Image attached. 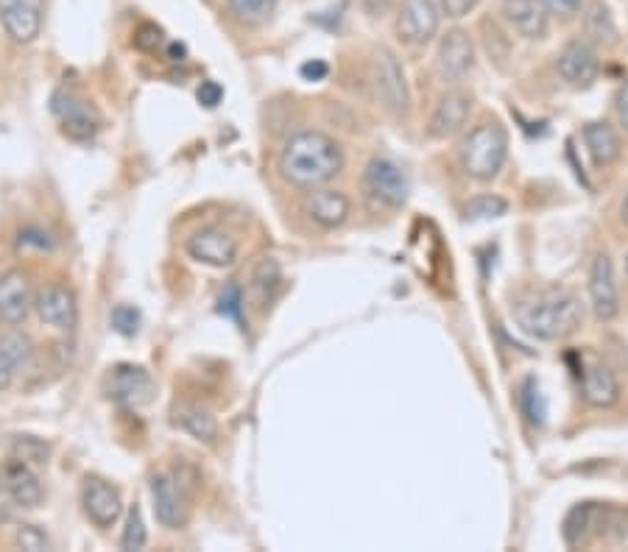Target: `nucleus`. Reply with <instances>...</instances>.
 <instances>
[{"instance_id":"nucleus-9","label":"nucleus","mask_w":628,"mask_h":552,"mask_svg":"<svg viewBox=\"0 0 628 552\" xmlns=\"http://www.w3.org/2000/svg\"><path fill=\"white\" fill-rule=\"evenodd\" d=\"M187 254L196 263L209 265V268H229L238 263L241 246L229 231L218 229V226H204V229L193 231L185 243Z\"/></svg>"},{"instance_id":"nucleus-40","label":"nucleus","mask_w":628,"mask_h":552,"mask_svg":"<svg viewBox=\"0 0 628 552\" xmlns=\"http://www.w3.org/2000/svg\"><path fill=\"white\" fill-rule=\"evenodd\" d=\"M475 7H478V0H439V9H442V12L453 20L467 18V14H470Z\"/></svg>"},{"instance_id":"nucleus-5","label":"nucleus","mask_w":628,"mask_h":552,"mask_svg":"<svg viewBox=\"0 0 628 552\" xmlns=\"http://www.w3.org/2000/svg\"><path fill=\"white\" fill-rule=\"evenodd\" d=\"M51 109L68 140L87 142L101 129V115H98L96 103L87 101L85 96H79V92L70 90V87H59V90L53 92Z\"/></svg>"},{"instance_id":"nucleus-2","label":"nucleus","mask_w":628,"mask_h":552,"mask_svg":"<svg viewBox=\"0 0 628 552\" xmlns=\"http://www.w3.org/2000/svg\"><path fill=\"white\" fill-rule=\"evenodd\" d=\"M514 318L522 333L537 341H565L581 327V302L572 290L542 288L522 296L514 305Z\"/></svg>"},{"instance_id":"nucleus-42","label":"nucleus","mask_w":628,"mask_h":552,"mask_svg":"<svg viewBox=\"0 0 628 552\" xmlns=\"http://www.w3.org/2000/svg\"><path fill=\"white\" fill-rule=\"evenodd\" d=\"M394 0H357V7L369 14V18H385L391 12Z\"/></svg>"},{"instance_id":"nucleus-33","label":"nucleus","mask_w":628,"mask_h":552,"mask_svg":"<svg viewBox=\"0 0 628 552\" xmlns=\"http://www.w3.org/2000/svg\"><path fill=\"white\" fill-rule=\"evenodd\" d=\"M218 313L224 318H233L235 324H244V288L235 283H229L227 288L218 296Z\"/></svg>"},{"instance_id":"nucleus-32","label":"nucleus","mask_w":628,"mask_h":552,"mask_svg":"<svg viewBox=\"0 0 628 552\" xmlns=\"http://www.w3.org/2000/svg\"><path fill=\"white\" fill-rule=\"evenodd\" d=\"M467 218L478 220V218H500V215L509 213V201L500 196H478L467 204Z\"/></svg>"},{"instance_id":"nucleus-19","label":"nucleus","mask_w":628,"mask_h":552,"mask_svg":"<svg viewBox=\"0 0 628 552\" xmlns=\"http://www.w3.org/2000/svg\"><path fill=\"white\" fill-rule=\"evenodd\" d=\"M109 396L126 407H143L154 396V379L143 366H115L109 377Z\"/></svg>"},{"instance_id":"nucleus-3","label":"nucleus","mask_w":628,"mask_h":552,"mask_svg":"<svg viewBox=\"0 0 628 552\" xmlns=\"http://www.w3.org/2000/svg\"><path fill=\"white\" fill-rule=\"evenodd\" d=\"M509 157V135L500 120H483L459 146V162L475 181H489L503 170Z\"/></svg>"},{"instance_id":"nucleus-11","label":"nucleus","mask_w":628,"mask_h":552,"mask_svg":"<svg viewBox=\"0 0 628 552\" xmlns=\"http://www.w3.org/2000/svg\"><path fill=\"white\" fill-rule=\"evenodd\" d=\"M35 313V288L26 270L9 268L0 274V322L20 327Z\"/></svg>"},{"instance_id":"nucleus-14","label":"nucleus","mask_w":628,"mask_h":552,"mask_svg":"<svg viewBox=\"0 0 628 552\" xmlns=\"http://www.w3.org/2000/svg\"><path fill=\"white\" fill-rule=\"evenodd\" d=\"M305 215L324 231H335L352 218V198L335 187H313L305 196Z\"/></svg>"},{"instance_id":"nucleus-29","label":"nucleus","mask_w":628,"mask_h":552,"mask_svg":"<svg viewBox=\"0 0 628 552\" xmlns=\"http://www.w3.org/2000/svg\"><path fill=\"white\" fill-rule=\"evenodd\" d=\"M12 457L29 463V466H46L48 457H51V450H48L46 441L37 438V435H14Z\"/></svg>"},{"instance_id":"nucleus-25","label":"nucleus","mask_w":628,"mask_h":552,"mask_svg":"<svg viewBox=\"0 0 628 552\" xmlns=\"http://www.w3.org/2000/svg\"><path fill=\"white\" fill-rule=\"evenodd\" d=\"M583 146H587L589 159L595 168H609L620 159V137L609 124H587L583 126Z\"/></svg>"},{"instance_id":"nucleus-8","label":"nucleus","mask_w":628,"mask_h":552,"mask_svg":"<svg viewBox=\"0 0 628 552\" xmlns=\"http://www.w3.org/2000/svg\"><path fill=\"white\" fill-rule=\"evenodd\" d=\"M442 9L439 0H402L396 12V37L408 46H428L439 34Z\"/></svg>"},{"instance_id":"nucleus-20","label":"nucleus","mask_w":628,"mask_h":552,"mask_svg":"<svg viewBox=\"0 0 628 552\" xmlns=\"http://www.w3.org/2000/svg\"><path fill=\"white\" fill-rule=\"evenodd\" d=\"M0 23L20 46H29L40 37L42 14L31 0H0Z\"/></svg>"},{"instance_id":"nucleus-34","label":"nucleus","mask_w":628,"mask_h":552,"mask_svg":"<svg viewBox=\"0 0 628 552\" xmlns=\"http://www.w3.org/2000/svg\"><path fill=\"white\" fill-rule=\"evenodd\" d=\"M587 31L589 34L595 37V40H609V42H615L617 40V29H615V23H611V18H609V12H606L600 3H595L592 9H589V14H587Z\"/></svg>"},{"instance_id":"nucleus-35","label":"nucleus","mask_w":628,"mask_h":552,"mask_svg":"<svg viewBox=\"0 0 628 552\" xmlns=\"http://www.w3.org/2000/svg\"><path fill=\"white\" fill-rule=\"evenodd\" d=\"M14 544L29 552L51 550V539H48L46 530L37 528V524H23V528L18 530V535H14Z\"/></svg>"},{"instance_id":"nucleus-24","label":"nucleus","mask_w":628,"mask_h":552,"mask_svg":"<svg viewBox=\"0 0 628 552\" xmlns=\"http://www.w3.org/2000/svg\"><path fill=\"white\" fill-rule=\"evenodd\" d=\"M606 524V511L595 502H581V505L572 507L570 513L565 516V524H561V535L570 546H581L587 544L592 535L604 533Z\"/></svg>"},{"instance_id":"nucleus-43","label":"nucleus","mask_w":628,"mask_h":552,"mask_svg":"<svg viewBox=\"0 0 628 552\" xmlns=\"http://www.w3.org/2000/svg\"><path fill=\"white\" fill-rule=\"evenodd\" d=\"M617 118H620V124L626 126L628 131V81L620 87V92H617Z\"/></svg>"},{"instance_id":"nucleus-26","label":"nucleus","mask_w":628,"mask_h":552,"mask_svg":"<svg viewBox=\"0 0 628 552\" xmlns=\"http://www.w3.org/2000/svg\"><path fill=\"white\" fill-rule=\"evenodd\" d=\"M279 290H283V268H279V263L274 257H263L261 263L252 268L249 276L252 299L266 310V307H272V302L277 299Z\"/></svg>"},{"instance_id":"nucleus-15","label":"nucleus","mask_w":628,"mask_h":552,"mask_svg":"<svg viewBox=\"0 0 628 552\" xmlns=\"http://www.w3.org/2000/svg\"><path fill=\"white\" fill-rule=\"evenodd\" d=\"M475 65V48L467 31L453 29L442 37L436 53V70L444 85H461Z\"/></svg>"},{"instance_id":"nucleus-17","label":"nucleus","mask_w":628,"mask_h":552,"mask_svg":"<svg viewBox=\"0 0 628 552\" xmlns=\"http://www.w3.org/2000/svg\"><path fill=\"white\" fill-rule=\"evenodd\" d=\"M472 112V98L461 90H450L448 96L439 98L436 109H433L431 120H428V137L433 140H448V137L459 135L467 126Z\"/></svg>"},{"instance_id":"nucleus-16","label":"nucleus","mask_w":628,"mask_h":552,"mask_svg":"<svg viewBox=\"0 0 628 552\" xmlns=\"http://www.w3.org/2000/svg\"><path fill=\"white\" fill-rule=\"evenodd\" d=\"M187 491L174 480V474H154L151 477V502L154 516L163 528L179 530L187 522Z\"/></svg>"},{"instance_id":"nucleus-38","label":"nucleus","mask_w":628,"mask_h":552,"mask_svg":"<svg viewBox=\"0 0 628 552\" xmlns=\"http://www.w3.org/2000/svg\"><path fill=\"white\" fill-rule=\"evenodd\" d=\"M159 46H163V29L159 26L143 23L135 31V48H140V51H157Z\"/></svg>"},{"instance_id":"nucleus-28","label":"nucleus","mask_w":628,"mask_h":552,"mask_svg":"<svg viewBox=\"0 0 628 552\" xmlns=\"http://www.w3.org/2000/svg\"><path fill=\"white\" fill-rule=\"evenodd\" d=\"M517 400H520L522 413H526V418L533 424V427H542V424L548 422V400H544V394H542V388H539L537 379L533 377L522 379Z\"/></svg>"},{"instance_id":"nucleus-45","label":"nucleus","mask_w":628,"mask_h":552,"mask_svg":"<svg viewBox=\"0 0 628 552\" xmlns=\"http://www.w3.org/2000/svg\"><path fill=\"white\" fill-rule=\"evenodd\" d=\"M168 57H170V62H181V59H185V46H170L168 48Z\"/></svg>"},{"instance_id":"nucleus-13","label":"nucleus","mask_w":628,"mask_h":552,"mask_svg":"<svg viewBox=\"0 0 628 552\" xmlns=\"http://www.w3.org/2000/svg\"><path fill=\"white\" fill-rule=\"evenodd\" d=\"M35 313L46 327L68 333L79 322V302L68 285L51 283L40 294H35Z\"/></svg>"},{"instance_id":"nucleus-12","label":"nucleus","mask_w":628,"mask_h":552,"mask_svg":"<svg viewBox=\"0 0 628 552\" xmlns=\"http://www.w3.org/2000/svg\"><path fill=\"white\" fill-rule=\"evenodd\" d=\"M589 305L600 322H615L620 313V290L609 254H595L589 265Z\"/></svg>"},{"instance_id":"nucleus-36","label":"nucleus","mask_w":628,"mask_h":552,"mask_svg":"<svg viewBox=\"0 0 628 552\" xmlns=\"http://www.w3.org/2000/svg\"><path fill=\"white\" fill-rule=\"evenodd\" d=\"M112 327L118 329L120 335H126V338H131V335L137 333V327H140V313L131 305H118L112 310Z\"/></svg>"},{"instance_id":"nucleus-44","label":"nucleus","mask_w":628,"mask_h":552,"mask_svg":"<svg viewBox=\"0 0 628 552\" xmlns=\"http://www.w3.org/2000/svg\"><path fill=\"white\" fill-rule=\"evenodd\" d=\"M302 76H305V79H311V81L324 79V76H327V65H324V62L302 65Z\"/></svg>"},{"instance_id":"nucleus-48","label":"nucleus","mask_w":628,"mask_h":552,"mask_svg":"<svg viewBox=\"0 0 628 552\" xmlns=\"http://www.w3.org/2000/svg\"><path fill=\"white\" fill-rule=\"evenodd\" d=\"M626 274H628V257H626Z\"/></svg>"},{"instance_id":"nucleus-23","label":"nucleus","mask_w":628,"mask_h":552,"mask_svg":"<svg viewBox=\"0 0 628 552\" xmlns=\"http://www.w3.org/2000/svg\"><path fill=\"white\" fill-rule=\"evenodd\" d=\"M3 489L12 496L14 505L20 507H37L42 502V496H46L35 469L29 463L18 461V457L3 463Z\"/></svg>"},{"instance_id":"nucleus-10","label":"nucleus","mask_w":628,"mask_h":552,"mask_svg":"<svg viewBox=\"0 0 628 552\" xmlns=\"http://www.w3.org/2000/svg\"><path fill=\"white\" fill-rule=\"evenodd\" d=\"M81 505H85L87 519H90L96 528H112L118 524V519L124 516V500H120V491L115 489L109 480L98 477V474H87L85 483H81Z\"/></svg>"},{"instance_id":"nucleus-4","label":"nucleus","mask_w":628,"mask_h":552,"mask_svg":"<svg viewBox=\"0 0 628 552\" xmlns=\"http://www.w3.org/2000/svg\"><path fill=\"white\" fill-rule=\"evenodd\" d=\"M361 187L374 209H400L408 201V193H411L405 170L389 157L369 159L361 176Z\"/></svg>"},{"instance_id":"nucleus-22","label":"nucleus","mask_w":628,"mask_h":552,"mask_svg":"<svg viewBox=\"0 0 628 552\" xmlns=\"http://www.w3.org/2000/svg\"><path fill=\"white\" fill-rule=\"evenodd\" d=\"M31 357H35V344L29 335L20 329L0 335V388H9L29 368Z\"/></svg>"},{"instance_id":"nucleus-47","label":"nucleus","mask_w":628,"mask_h":552,"mask_svg":"<svg viewBox=\"0 0 628 552\" xmlns=\"http://www.w3.org/2000/svg\"><path fill=\"white\" fill-rule=\"evenodd\" d=\"M0 489H3V466H0Z\"/></svg>"},{"instance_id":"nucleus-1","label":"nucleus","mask_w":628,"mask_h":552,"mask_svg":"<svg viewBox=\"0 0 628 552\" xmlns=\"http://www.w3.org/2000/svg\"><path fill=\"white\" fill-rule=\"evenodd\" d=\"M344 148L324 131L305 129L283 142L277 157L279 176L300 190L330 185L344 170Z\"/></svg>"},{"instance_id":"nucleus-31","label":"nucleus","mask_w":628,"mask_h":552,"mask_svg":"<svg viewBox=\"0 0 628 552\" xmlns=\"http://www.w3.org/2000/svg\"><path fill=\"white\" fill-rule=\"evenodd\" d=\"M148 544V530L143 522V511L137 505L129 507V516H126L124 535H120V550H143Z\"/></svg>"},{"instance_id":"nucleus-49","label":"nucleus","mask_w":628,"mask_h":552,"mask_svg":"<svg viewBox=\"0 0 628 552\" xmlns=\"http://www.w3.org/2000/svg\"><path fill=\"white\" fill-rule=\"evenodd\" d=\"M0 324H3V322H0Z\"/></svg>"},{"instance_id":"nucleus-46","label":"nucleus","mask_w":628,"mask_h":552,"mask_svg":"<svg viewBox=\"0 0 628 552\" xmlns=\"http://www.w3.org/2000/svg\"><path fill=\"white\" fill-rule=\"evenodd\" d=\"M620 218H622V224L628 226V196H626V201H622V207H620Z\"/></svg>"},{"instance_id":"nucleus-18","label":"nucleus","mask_w":628,"mask_h":552,"mask_svg":"<svg viewBox=\"0 0 628 552\" xmlns=\"http://www.w3.org/2000/svg\"><path fill=\"white\" fill-rule=\"evenodd\" d=\"M559 76L570 87H589L600 73V62L595 48L587 40H572L561 48L559 53Z\"/></svg>"},{"instance_id":"nucleus-37","label":"nucleus","mask_w":628,"mask_h":552,"mask_svg":"<svg viewBox=\"0 0 628 552\" xmlns=\"http://www.w3.org/2000/svg\"><path fill=\"white\" fill-rule=\"evenodd\" d=\"M18 248L20 252H29V248H37V252H53V240L48 231L37 229V226H29V229L20 231Z\"/></svg>"},{"instance_id":"nucleus-30","label":"nucleus","mask_w":628,"mask_h":552,"mask_svg":"<svg viewBox=\"0 0 628 552\" xmlns=\"http://www.w3.org/2000/svg\"><path fill=\"white\" fill-rule=\"evenodd\" d=\"M229 12L241 20V23H263L274 14L277 9V0H227Z\"/></svg>"},{"instance_id":"nucleus-21","label":"nucleus","mask_w":628,"mask_h":552,"mask_svg":"<svg viewBox=\"0 0 628 552\" xmlns=\"http://www.w3.org/2000/svg\"><path fill=\"white\" fill-rule=\"evenodd\" d=\"M500 14L526 40H542L548 34V9L539 0H500Z\"/></svg>"},{"instance_id":"nucleus-39","label":"nucleus","mask_w":628,"mask_h":552,"mask_svg":"<svg viewBox=\"0 0 628 552\" xmlns=\"http://www.w3.org/2000/svg\"><path fill=\"white\" fill-rule=\"evenodd\" d=\"M196 96H198V103H204L207 109H213V107H218V103H222L224 87L218 85V81L207 79V81H202V87H198Z\"/></svg>"},{"instance_id":"nucleus-41","label":"nucleus","mask_w":628,"mask_h":552,"mask_svg":"<svg viewBox=\"0 0 628 552\" xmlns=\"http://www.w3.org/2000/svg\"><path fill=\"white\" fill-rule=\"evenodd\" d=\"M550 14H561V18H572L581 12L583 0H539Z\"/></svg>"},{"instance_id":"nucleus-27","label":"nucleus","mask_w":628,"mask_h":552,"mask_svg":"<svg viewBox=\"0 0 628 552\" xmlns=\"http://www.w3.org/2000/svg\"><path fill=\"white\" fill-rule=\"evenodd\" d=\"M174 424L185 430L187 435L198 441H216L218 438V422L209 411L198 405H179L174 411Z\"/></svg>"},{"instance_id":"nucleus-6","label":"nucleus","mask_w":628,"mask_h":552,"mask_svg":"<svg viewBox=\"0 0 628 552\" xmlns=\"http://www.w3.org/2000/svg\"><path fill=\"white\" fill-rule=\"evenodd\" d=\"M572 361H576L572 374H576L583 402L592 407L617 405V400H620V383H617L615 372L600 357L589 355V352H576Z\"/></svg>"},{"instance_id":"nucleus-7","label":"nucleus","mask_w":628,"mask_h":552,"mask_svg":"<svg viewBox=\"0 0 628 552\" xmlns=\"http://www.w3.org/2000/svg\"><path fill=\"white\" fill-rule=\"evenodd\" d=\"M372 85H374V96H377V101L383 103L389 112L405 115L408 103H411V96H408L405 73H402L400 59H396V53L389 51V48L374 51Z\"/></svg>"}]
</instances>
